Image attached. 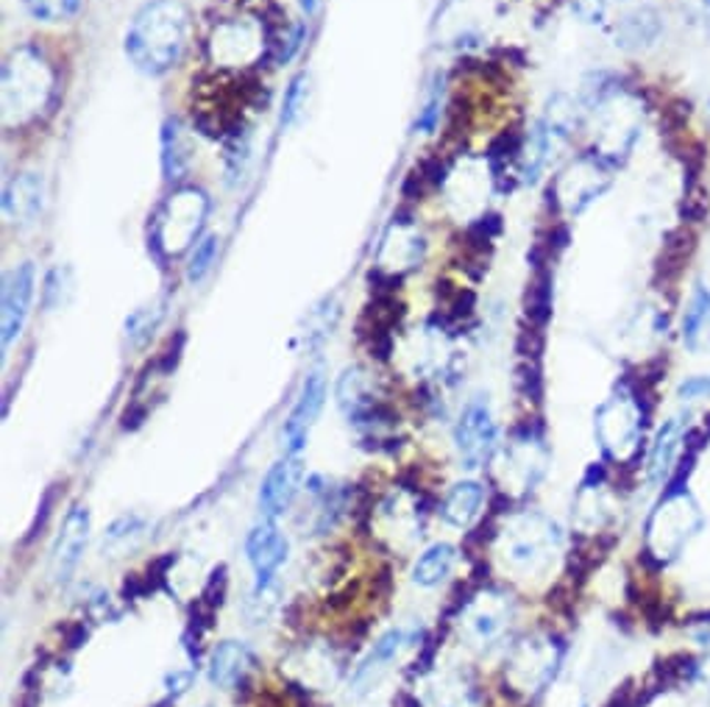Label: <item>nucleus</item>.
Returning a JSON list of instances; mask_svg holds the SVG:
<instances>
[{
    "mask_svg": "<svg viewBox=\"0 0 710 707\" xmlns=\"http://www.w3.org/2000/svg\"><path fill=\"white\" fill-rule=\"evenodd\" d=\"M189 14L182 0H151L134 14L126 31V57L143 75H165L182 62Z\"/></svg>",
    "mask_w": 710,
    "mask_h": 707,
    "instance_id": "f257e3e1",
    "label": "nucleus"
},
{
    "mask_svg": "<svg viewBox=\"0 0 710 707\" xmlns=\"http://www.w3.org/2000/svg\"><path fill=\"white\" fill-rule=\"evenodd\" d=\"M257 668V657L243 641H224L209 657V683L218 688H237Z\"/></svg>",
    "mask_w": 710,
    "mask_h": 707,
    "instance_id": "a211bd4d",
    "label": "nucleus"
},
{
    "mask_svg": "<svg viewBox=\"0 0 710 707\" xmlns=\"http://www.w3.org/2000/svg\"><path fill=\"white\" fill-rule=\"evenodd\" d=\"M513 622V602L511 596L496 594H482L480 600H474L465 611L463 624H465V635L474 646H491L507 633Z\"/></svg>",
    "mask_w": 710,
    "mask_h": 707,
    "instance_id": "9b49d317",
    "label": "nucleus"
},
{
    "mask_svg": "<svg viewBox=\"0 0 710 707\" xmlns=\"http://www.w3.org/2000/svg\"><path fill=\"white\" fill-rule=\"evenodd\" d=\"M42 206H45V182H42L40 173H18L9 182L7 193H3V215H7V221L18 223V226H29L42 215Z\"/></svg>",
    "mask_w": 710,
    "mask_h": 707,
    "instance_id": "f3484780",
    "label": "nucleus"
},
{
    "mask_svg": "<svg viewBox=\"0 0 710 707\" xmlns=\"http://www.w3.org/2000/svg\"><path fill=\"white\" fill-rule=\"evenodd\" d=\"M563 663V644L552 635H533L513 646L507 660V683L518 694L535 696L546 690Z\"/></svg>",
    "mask_w": 710,
    "mask_h": 707,
    "instance_id": "423d86ee",
    "label": "nucleus"
},
{
    "mask_svg": "<svg viewBox=\"0 0 710 707\" xmlns=\"http://www.w3.org/2000/svg\"><path fill=\"white\" fill-rule=\"evenodd\" d=\"M340 412L354 423H371L379 416V401L373 393V382L362 368H346L335 388Z\"/></svg>",
    "mask_w": 710,
    "mask_h": 707,
    "instance_id": "dca6fc26",
    "label": "nucleus"
},
{
    "mask_svg": "<svg viewBox=\"0 0 710 707\" xmlns=\"http://www.w3.org/2000/svg\"><path fill=\"white\" fill-rule=\"evenodd\" d=\"M443 84H432L430 95H426L424 109H421L419 121H415V129L424 134H432L441 123V112H443Z\"/></svg>",
    "mask_w": 710,
    "mask_h": 707,
    "instance_id": "7c9ffc66",
    "label": "nucleus"
},
{
    "mask_svg": "<svg viewBox=\"0 0 710 707\" xmlns=\"http://www.w3.org/2000/svg\"><path fill=\"white\" fill-rule=\"evenodd\" d=\"M25 12L42 23H64L81 9V0H23Z\"/></svg>",
    "mask_w": 710,
    "mask_h": 707,
    "instance_id": "c85d7f7f",
    "label": "nucleus"
},
{
    "mask_svg": "<svg viewBox=\"0 0 710 707\" xmlns=\"http://www.w3.org/2000/svg\"><path fill=\"white\" fill-rule=\"evenodd\" d=\"M454 563H457V549L449 543H435L426 549L413 565V582L421 587H435L452 576Z\"/></svg>",
    "mask_w": 710,
    "mask_h": 707,
    "instance_id": "5701e85b",
    "label": "nucleus"
},
{
    "mask_svg": "<svg viewBox=\"0 0 710 707\" xmlns=\"http://www.w3.org/2000/svg\"><path fill=\"white\" fill-rule=\"evenodd\" d=\"M246 554L257 574V587H270L276 571L287 560V537L270 519H263L246 537Z\"/></svg>",
    "mask_w": 710,
    "mask_h": 707,
    "instance_id": "2eb2a0df",
    "label": "nucleus"
},
{
    "mask_svg": "<svg viewBox=\"0 0 710 707\" xmlns=\"http://www.w3.org/2000/svg\"><path fill=\"white\" fill-rule=\"evenodd\" d=\"M207 212L209 198L204 189L178 187L151 223V246H154L156 257L165 259L195 246L200 240L198 234L207 221Z\"/></svg>",
    "mask_w": 710,
    "mask_h": 707,
    "instance_id": "7ed1b4c3",
    "label": "nucleus"
},
{
    "mask_svg": "<svg viewBox=\"0 0 710 707\" xmlns=\"http://www.w3.org/2000/svg\"><path fill=\"white\" fill-rule=\"evenodd\" d=\"M298 3H301V9L307 14H316L318 12V3H321V0H298Z\"/></svg>",
    "mask_w": 710,
    "mask_h": 707,
    "instance_id": "e433bc0d",
    "label": "nucleus"
},
{
    "mask_svg": "<svg viewBox=\"0 0 710 707\" xmlns=\"http://www.w3.org/2000/svg\"><path fill=\"white\" fill-rule=\"evenodd\" d=\"M682 12L691 23L702 25V29H710V0H680Z\"/></svg>",
    "mask_w": 710,
    "mask_h": 707,
    "instance_id": "c9c22d12",
    "label": "nucleus"
},
{
    "mask_svg": "<svg viewBox=\"0 0 710 707\" xmlns=\"http://www.w3.org/2000/svg\"><path fill=\"white\" fill-rule=\"evenodd\" d=\"M323 401H327V377H323V371L307 373V379H303L301 385V393H298L285 427H281V445H285L287 457L301 454V449L307 445V440H310V432L312 427H316L318 416H321Z\"/></svg>",
    "mask_w": 710,
    "mask_h": 707,
    "instance_id": "1a4fd4ad",
    "label": "nucleus"
},
{
    "mask_svg": "<svg viewBox=\"0 0 710 707\" xmlns=\"http://www.w3.org/2000/svg\"><path fill=\"white\" fill-rule=\"evenodd\" d=\"M37 268L34 263H23L12 268L3 279V348L12 346L29 320L31 301H34Z\"/></svg>",
    "mask_w": 710,
    "mask_h": 707,
    "instance_id": "9d476101",
    "label": "nucleus"
},
{
    "mask_svg": "<svg viewBox=\"0 0 710 707\" xmlns=\"http://www.w3.org/2000/svg\"><path fill=\"white\" fill-rule=\"evenodd\" d=\"M140 526H143V521H140L137 515H132V519H128V515H126V519L115 521V524L110 526V532H106V541H104V543H121V541H126V537L137 535Z\"/></svg>",
    "mask_w": 710,
    "mask_h": 707,
    "instance_id": "f704fd0d",
    "label": "nucleus"
},
{
    "mask_svg": "<svg viewBox=\"0 0 710 707\" xmlns=\"http://www.w3.org/2000/svg\"><path fill=\"white\" fill-rule=\"evenodd\" d=\"M699 530H702V513H699L691 493H669V496L660 502V508L652 513V519H649V552L660 560L677 557Z\"/></svg>",
    "mask_w": 710,
    "mask_h": 707,
    "instance_id": "39448f33",
    "label": "nucleus"
},
{
    "mask_svg": "<svg viewBox=\"0 0 710 707\" xmlns=\"http://www.w3.org/2000/svg\"><path fill=\"white\" fill-rule=\"evenodd\" d=\"M710 329V290L708 287H693L691 301H688L686 315H682V342L697 346L699 337Z\"/></svg>",
    "mask_w": 710,
    "mask_h": 707,
    "instance_id": "a878e982",
    "label": "nucleus"
},
{
    "mask_svg": "<svg viewBox=\"0 0 710 707\" xmlns=\"http://www.w3.org/2000/svg\"><path fill=\"white\" fill-rule=\"evenodd\" d=\"M68 279H70L68 268L51 270V276H48V281H45V307L48 309H53L62 304V290L70 285Z\"/></svg>",
    "mask_w": 710,
    "mask_h": 707,
    "instance_id": "2f4dec72",
    "label": "nucleus"
},
{
    "mask_svg": "<svg viewBox=\"0 0 710 707\" xmlns=\"http://www.w3.org/2000/svg\"><path fill=\"white\" fill-rule=\"evenodd\" d=\"M213 57L215 62L226 64V68H246L263 57L265 48V31L259 25L248 23V20H235V23H224L213 34Z\"/></svg>",
    "mask_w": 710,
    "mask_h": 707,
    "instance_id": "ddd939ff",
    "label": "nucleus"
},
{
    "mask_svg": "<svg viewBox=\"0 0 710 707\" xmlns=\"http://www.w3.org/2000/svg\"><path fill=\"white\" fill-rule=\"evenodd\" d=\"M682 401H702L710 399V377H691L680 385Z\"/></svg>",
    "mask_w": 710,
    "mask_h": 707,
    "instance_id": "72a5a7b5",
    "label": "nucleus"
},
{
    "mask_svg": "<svg viewBox=\"0 0 710 707\" xmlns=\"http://www.w3.org/2000/svg\"><path fill=\"white\" fill-rule=\"evenodd\" d=\"M215 257H218V237H215V234H209V237H200V240L193 246V252H189L187 279L193 281V285H198V281L207 279V274L213 270V265H215Z\"/></svg>",
    "mask_w": 710,
    "mask_h": 707,
    "instance_id": "cd10ccee",
    "label": "nucleus"
},
{
    "mask_svg": "<svg viewBox=\"0 0 710 707\" xmlns=\"http://www.w3.org/2000/svg\"><path fill=\"white\" fill-rule=\"evenodd\" d=\"M596 434L601 449L616 460H625L636 451L641 438V412L630 396H616L596 412Z\"/></svg>",
    "mask_w": 710,
    "mask_h": 707,
    "instance_id": "6e6552de",
    "label": "nucleus"
},
{
    "mask_svg": "<svg viewBox=\"0 0 710 707\" xmlns=\"http://www.w3.org/2000/svg\"><path fill=\"white\" fill-rule=\"evenodd\" d=\"M90 510L84 504H75L62 521L56 541H53L51 552V574L56 582H68L73 576V571L79 568L81 554H84L86 541H90Z\"/></svg>",
    "mask_w": 710,
    "mask_h": 707,
    "instance_id": "f8f14e48",
    "label": "nucleus"
},
{
    "mask_svg": "<svg viewBox=\"0 0 710 707\" xmlns=\"http://www.w3.org/2000/svg\"><path fill=\"white\" fill-rule=\"evenodd\" d=\"M301 40H303V25H292V29L287 31L285 37H281L279 53H276V62H279V64L290 62V59L298 53V48H301Z\"/></svg>",
    "mask_w": 710,
    "mask_h": 707,
    "instance_id": "473e14b6",
    "label": "nucleus"
},
{
    "mask_svg": "<svg viewBox=\"0 0 710 707\" xmlns=\"http://www.w3.org/2000/svg\"><path fill=\"white\" fill-rule=\"evenodd\" d=\"M660 34V20L652 9H638V12L627 14L625 23L616 31V40L625 48H641L652 45Z\"/></svg>",
    "mask_w": 710,
    "mask_h": 707,
    "instance_id": "393cba45",
    "label": "nucleus"
},
{
    "mask_svg": "<svg viewBox=\"0 0 710 707\" xmlns=\"http://www.w3.org/2000/svg\"><path fill=\"white\" fill-rule=\"evenodd\" d=\"M682 438H686L682 418H669V421L660 427L658 438H655L652 451H649V480H652L655 485H660V482L669 480L677 454H680Z\"/></svg>",
    "mask_w": 710,
    "mask_h": 707,
    "instance_id": "aec40b11",
    "label": "nucleus"
},
{
    "mask_svg": "<svg viewBox=\"0 0 710 707\" xmlns=\"http://www.w3.org/2000/svg\"><path fill=\"white\" fill-rule=\"evenodd\" d=\"M187 167L189 156L182 126H178V121H167L162 126V171H165V182H182L187 176Z\"/></svg>",
    "mask_w": 710,
    "mask_h": 707,
    "instance_id": "b1692460",
    "label": "nucleus"
},
{
    "mask_svg": "<svg viewBox=\"0 0 710 707\" xmlns=\"http://www.w3.org/2000/svg\"><path fill=\"white\" fill-rule=\"evenodd\" d=\"M162 315H165V307L162 304H151V307H140L134 309L132 315L126 318V340L132 346H143V342L151 340V335L160 326Z\"/></svg>",
    "mask_w": 710,
    "mask_h": 707,
    "instance_id": "bb28decb",
    "label": "nucleus"
},
{
    "mask_svg": "<svg viewBox=\"0 0 710 707\" xmlns=\"http://www.w3.org/2000/svg\"><path fill=\"white\" fill-rule=\"evenodd\" d=\"M482 502H485V488L474 480H465L457 482V485L446 493L441 513L449 524L465 530V526L474 524V519L480 515Z\"/></svg>",
    "mask_w": 710,
    "mask_h": 707,
    "instance_id": "412c9836",
    "label": "nucleus"
},
{
    "mask_svg": "<svg viewBox=\"0 0 710 707\" xmlns=\"http://www.w3.org/2000/svg\"><path fill=\"white\" fill-rule=\"evenodd\" d=\"M708 109H710V103H708Z\"/></svg>",
    "mask_w": 710,
    "mask_h": 707,
    "instance_id": "4c0bfd02",
    "label": "nucleus"
},
{
    "mask_svg": "<svg viewBox=\"0 0 710 707\" xmlns=\"http://www.w3.org/2000/svg\"><path fill=\"white\" fill-rule=\"evenodd\" d=\"M426 707H480L476 688L463 674H443L426 685L424 694Z\"/></svg>",
    "mask_w": 710,
    "mask_h": 707,
    "instance_id": "4be33fe9",
    "label": "nucleus"
},
{
    "mask_svg": "<svg viewBox=\"0 0 710 707\" xmlns=\"http://www.w3.org/2000/svg\"><path fill=\"white\" fill-rule=\"evenodd\" d=\"M415 635L410 633V629H390V633H384L382 638L377 641V644L371 646V652H368L366 660L360 663V668L354 672V688L357 690H368L373 683H377L379 677H382L384 672L390 668V663L399 660L401 652L408 649L410 644H413Z\"/></svg>",
    "mask_w": 710,
    "mask_h": 707,
    "instance_id": "6ab92c4d",
    "label": "nucleus"
},
{
    "mask_svg": "<svg viewBox=\"0 0 710 707\" xmlns=\"http://www.w3.org/2000/svg\"><path fill=\"white\" fill-rule=\"evenodd\" d=\"M303 485V462L298 457H285L265 474L259 485V510L265 519L276 521L292 508L298 491Z\"/></svg>",
    "mask_w": 710,
    "mask_h": 707,
    "instance_id": "4468645a",
    "label": "nucleus"
},
{
    "mask_svg": "<svg viewBox=\"0 0 710 707\" xmlns=\"http://www.w3.org/2000/svg\"><path fill=\"white\" fill-rule=\"evenodd\" d=\"M560 546V535L544 515H524L502 535L504 565L518 576H541L552 565Z\"/></svg>",
    "mask_w": 710,
    "mask_h": 707,
    "instance_id": "20e7f679",
    "label": "nucleus"
},
{
    "mask_svg": "<svg viewBox=\"0 0 710 707\" xmlns=\"http://www.w3.org/2000/svg\"><path fill=\"white\" fill-rule=\"evenodd\" d=\"M307 92H310V79L303 73L296 75V79L290 81V86H287L285 103H281V126L287 129L298 121L301 109L307 106Z\"/></svg>",
    "mask_w": 710,
    "mask_h": 707,
    "instance_id": "c756f323",
    "label": "nucleus"
},
{
    "mask_svg": "<svg viewBox=\"0 0 710 707\" xmlns=\"http://www.w3.org/2000/svg\"><path fill=\"white\" fill-rule=\"evenodd\" d=\"M56 90V70L37 48L23 45L12 51L3 64V123L20 129L37 121Z\"/></svg>",
    "mask_w": 710,
    "mask_h": 707,
    "instance_id": "f03ea898",
    "label": "nucleus"
},
{
    "mask_svg": "<svg viewBox=\"0 0 710 707\" xmlns=\"http://www.w3.org/2000/svg\"><path fill=\"white\" fill-rule=\"evenodd\" d=\"M454 443H457L460 460L469 471H476L485 462H491L493 451L498 445V427L493 421V410L485 396H476L460 412V421L454 427Z\"/></svg>",
    "mask_w": 710,
    "mask_h": 707,
    "instance_id": "0eeeda50",
    "label": "nucleus"
}]
</instances>
